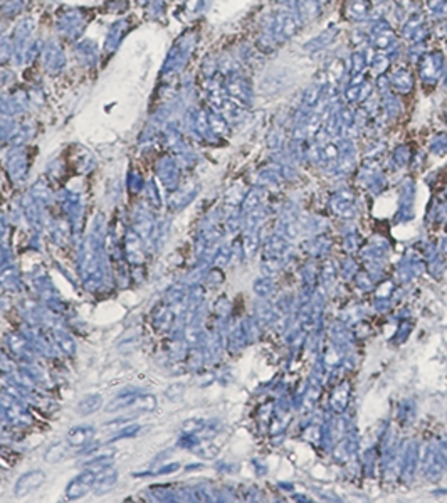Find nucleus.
<instances>
[{
  "label": "nucleus",
  "mask_w": 447,
  "mask_h": 503,
  "mask_svg": "<svg viewBox=\"0 0 447 503\" xmlns=\"http://www.w3.org/2000/svg\"><path fill=\"white\" fill-rule=\"evenodd\" d=\"M262 29L266 34H271L272 37H276L277 41H288V39L294 37L299 30V22L298 15L291 10H281L276 12L272 15H266L262 19Z\"/></svg>",
  "instance_id": "nucleus-1"
},
{
  "label": "nucleus",
  "mask_w": 447,
  "mask_h": 503,
  "mask_svg": "<svg viewBox=\"0 0 447 503\" xmlns=\"http://www.w3.org/2000/svg\"><path fill=\"white\" fill-rule=\"evenodd\" d=\"M193 46H195L193 34H184V36L177 41V44L172 47L170 54H168L167 61H165L163 74H172V72H175V71H180V69L187 64L190 54H192Z\"/></svg>",
  "instance_id": "nucleus-2"
},
{
  "label": "nucleus",
  "mask_w": 447,
  "mask_h": 503,
  "mask_svg": "<svg viewBox=\"0 0 447 503\" xmlns=\"http://www.w3.org/2000/svg\"><path fill=\"white\" fill-rule=\"evenodd\" d=\"M98 475H99V471L93 470V468H86L82 473L76 475L74 478L67 483L66 492H64L67 500H71V502L81 500V498H84L88 493L93 492L94 487H96Z\"/></svg>",
  "instance_id": "nucleus-3"
},
{
  "label": "nucleus",
  "mask_w": 447,
  "mask_h": 503,
  "mask_svg": "<svg viewBox=\"0 0 447 503\" xmlns=\"http://www.w3.org/2000/svg\"><path fill=\"white\" fill-rule=\"evenodd\" d=\"M444 54L441 51H434V53H427L422 54V58L419 61V71H420V77H422L424 83L432 84L437 81V77L444 69Z\"/></svg>",
  "instance_id": "nucleus-4"
},
{
  "label": "nucleus",
  "mask_w": 447,
  "mask_h": 503,
  "mask_svg": "<svg viewBox=\"0 0 447 503\" xmlns=\"http://www.w3.org/2000/svg\"><path fill=\"white\" fill-rule=\"evenodd\" d=\"M224 88L229 96L237 99L242 105H249L251 99H253V88H251L249 79L242 77L241 74L227 77V83H225Z\"/></svg>",
  "instance_id": "nucleus-5"
},
{
  "label": "nucleus",
  "mask_w": 447,
  "mask_h": 503,
  "mask_svg": "<svg viewBox=\"0 0 447 503\" xmlns=\"http://www.w3.org/2000/svg\"><path fill=\"white\" fill-rule=\"evenodd\" d=\"M46 481V475L39 470L27 471V473L20 475L19 480L15 481V497H27L30 493H34L36 490L42 487V483Z\"/></svg>",
  "instance_id": "nucleus-6"
},
{
  "label": "nucleus",
  "mask_w": 447,
  "mask_h": 503,
  "mask_svg": "<svg viewBox=\"0 0 447 503\" xmlns=\"http://www.w3.org/2000/svg\"><path fill=\"white\" fill-rule=\"evenodd\" d=\"M372 42L379 51L392 49L395 46V34L387 20H379L372 29Z\"/></svg>",
  "instance_id": "nucleus-7"
},
{
  "label": "nucleus",
  "mask_w": 447,
  "mask_h": 503,
  "mask_svg": "<svg viewBox=\"0 0 447 503\" xmlns=\"http://www.w3.org/2000/svg\"><path fill=\"white\" fill-rule=\"evenodd\" d=\"M338 36H340V27H336V25H331V27L324 29L323 32H319L318 36H315L313 39H310V41H308L306 44L303 46V49L310 51V53H316V51H321V49H324V47L331 46L333 42L336 41Z\"/></svg>",
  "instance_id": "nucleus-8"
},
{
  "label": "nucleus",
  "mask_w": 447,
  "mask_h": 503,
  "mask_svg": "<svg viewBox=\"0 0 447 503\" xmlns=\"http://www.w3.org/2000/svg\"><path fill=\"white\" fill-rule=\"evenodd\" d=\"M86 25L84 15H81V10H69L59 19V29L64 34L74 37L81 32L82 27Z\"/></svg>",
  "instance_id": "nucleus-9"
},
{
  "label": "nucleus",
  "mask_w": 447,
  "mask_h": 503,
  "mask_svg": "<svg viewBox=\"0 0 447 503\" xmlns=\"http://www.w3.org/2000/svg\"><path fill=\"white\" fill-rule=\"evenodd\" d=\"M64 64H66V56H64L59 44L53 42V44L47 46L44 51V66L47 71H49L51 74H53V72L56 74V72H59L61 69L64 68Z\"/></svg>",
  "instance_id": "nucleus-10"
},
{
  "label": "nucleus",
  "mask_w": 447,
  "mask_h": 503,
  "mask_svg": "<svg viewBox=\"0 0 447 503\" xmlns=\"http://www.w3.org/2000/svg\"><path fill=\"white\" fill-rule=\"evenodd\" d=\"M390 88H393L397 93H410V89L414 88V77H412L409 69H395L392 72V77H390Z\"/></svg>",
  "instance_id": "nucleus-11"
},
{
  "label": "nucleus",
  "mask_w": 447,
  "mask_h": 503,
  "mask_svg": "<svg viewBox=\"0 0 447 503\" xmlns=\"http://www.w3.org/2000/svg\"><path fill=\"white\" fill-rule=\"evenodd\" d=\"M372 10L373 5L370 0H350L348 5H346V15L351 20H357V22L367 20L372 15Z\"/></svg>",
  "instance_id": "nucleus-12"
},
{
  "label": "nucleus",
  "mask_w": 447,
  "mask_h": 503,
  "mask_svg": "<svg viewBox=\"0 0 447 503\" xmlns=\"http://www.w3.org/2000/svg\"><path fill=\"white\" fill-rule=\"evenodd\" d=\"M127 32H128V20L127 19H121V20H118V22L113 24L110 32H108V36H106L105 49L110 51V53L111 51H115L116 47H118L120 41L125 37V34Z\"/></svg>",
  "instance_id": "nucleus-13"
},
{
  "label": "nucleus",
  "mask_w": 447,
  "mask_h": 503,
  "mask_svg": "<svg viewBox=\"0 0 447 503\" xmlns=\"http://www.w3.org/2000/svg\"><path fill=\"white\" fill-rule=\"evenodd\" d=\"M94 436V429L89 426H81V428H74L69 431V434L66 437L67 444L72 446V448H79V446L88 444Z\"/></svg>",
  "instance_id": "nucleus-14"
},
{
  "label": "nucleus",
  "mask_w": 447,
  "mask_h": 503,
  "mask_svg": "<svg viewBox=\"0 0 447 503\" xmlns=\"http://www.w3.org/2000/svg\"><path fill=\"white\" fill-rule=\"evenodd\" d=\"M116 480H118V475H116L115 470L106 468L103 470L101 473L98 475V481H96V487H94V495H105V493L111 492L113 487L116 485Z\"/></svg>",
  "instance_id": "nucleus-15"
},
{
  "label": "nucleus",
  "mask_w": 447,
  "mask_h": 503,
  "mask_svg": "<svg viewBox=\"0 0 447 503\" xmlns=\"http://www.w3.org/2000/svg\"><path fill=\"white\" fill-rule=\"evenodd\" d=\"M321 14V5L318 0H301L296 12L299 22H310Z\"/></svg>",
  "instance_id": "nucleus-16"
},
{
  "label": "nucleus",
  "mask_w": 447,
  "mask_h": 503,
  "mask_svg": "<svg viewBox=\"0 0 447 503\" xmlns=\"http://www.w3.org/2000/svg\"><path fill=\"white\" fill-rule=\"evenodd\" d=\"M101 406H103V397L99 396V394H89V396L82 397L81 401L77 402L76 411L81 416H89L101 409Z\"/></svg>",
  "instance_id": "nucleus-17"
},
{
  "label": "nucleus",
  "mask_w": 447,
  "mask_h": 503,
  "mask_svg": "<svg viewBox=\"0 0 447 503\" xmlns=\"http://www.w3.org/2000/svg\"><path fill=\"white\" fill-rule=\"evenodd\" d=\"M345 96L346 101L355 103V101H362L365 98L372 96V84L368 81H363L362 84H350L345 89Z\"/></svg>",
  "instance_id": "nucleus-18"
},
{
  "label": "nucleus",
  "mask_w": 447,
  "mask_h": 503,
  "mask_svg": "<svg viewBox=\"0 0 447 503\" xmlns=\"http://www.w3.org/2000/svg\"><path fill=\"white\" fill-rule=\"evenodd\" d=\"M136 394H138V392H131V391L120 392L118 396L113 397L111 401L106 404V411H108V413H116V411L128 409V407L131 406L133 399L136 397Z\"/></svg>",
  "instance_id": "nucleus-19"
},
{
  "label": "nucleus",
  "mask_w": 447,
  "mask_h": 503,
  "mask_svg": "<svg viewBox=\"0 0 447 503\" xmlns=\"http://www.w3.org/2000/svg\"><path fill=\"white\" fill-rule=\"evenodd\" d=\"M345 71H346L345 63H343V59H340V58L331 59L326 64V69H324V72H326V76H328V81L331 84L340 83L343 74H345Z\"/></svg>",
  "instance_id": "nucleus-20"
},
{
  "label": "nucleus",
  "mask_w": 447,
  "mask_h": 503,
  "mask_svg": "<svg viewBox=\"0 0 447 503\" xmlns=\"http://www.w3.org/2000/svg\"><path fill=\"white\" fill-rule=\"evenodd\" d=\"M128 409L133 411H155L157 409V399L151 394H136V397L133 399L131 406Z\"/></svg>",
  "instance_id": "nucleus-21"
},
{
  "label": "nucleus",
  "mask_w": 447,
  "mask_h": 503,
  "mask_svg": "<svg viewBox=\"0 0 447 503\" xmlns=\"http://www.w3.org/2000/svg\"><path fill=\"white\" fill-rule=\"evenodd\" d=\"M321 98H323V86L319 83H316V81L311 86H308L305 89V93H303V103H305V106L308 108H315L319 103Z\"/></svg>",
  "instance_id": "nucleus-22"
},
{
  "label": "nucleus",
  "mask_w": 447,
  "mask_h": 503,
  "mask_svg": "<svg viewBox=\"0 0 447 503\" xmlns=\"http://www.w3.org/2000/svg\"><path fill=\"white\" fill-rule=\"evenodd\" d=\"M422 20H424V17H422V14H419V12H415V14H412L410 17H407L405 24H403V27H402L403 37L410 39L412 36H414L415 30L422 25Z\"/></svg>",
  "instance_id": "nucleus-23"
},
{
  "label": "nucleus",
  "mask_w": 447,
  "mask_h": 503,
  "mask_svg": "<svg viewBox=\"0 0 447 503\" xmlns=\"http://www.w3.org/2000/svg\"><path fill=\"white\" fill-rule=\"evenodd\" d=\"M367 68V56L363 51H355L351 53V76L363 74Z\"/></svg>",
  "instance_id": "nucleus-24"
},
{
  "label": "nucleus",
  "mask_w": 447,
  "mask_h": 503,
  "mask_svg": "<svg viewBox=\"0 0 447 503\" xmlns=\"http://www.w3.org/2000/svg\"><path fill=\"white\" fill-rule=\"evenodd\" d=\"M370 66H372L373 71H377V72H379V74H383L385 69H387V68L390 66V59H388V56H387V54H383V53H377V54H373Z\"/></svg>",
  "instance_id": "nucleus-25"
},
{
  "label": "nucleus",
  "mask_w": 447,
  "mask_h": 503,
  "mask_svg": "<svg viewBox=\"0 0 447 503\" xmlns=\"http://www.w3.org/2000/svg\"><path fill=\"white\" fill-rule=\"evenodd\" d=\"M277 44H279V41H277L276 37H272L271 34H266V32L257 39V47L262 53H271V51L276 49Z\"/></svg>",
  "instance_id": "nucleus-26"
},
{
  "label": "nucleus",
  "mask_w": 447,
  "mask_h": 503,
  "mask_svg": "<svg viewBox=\"0 0 447 503\" xmlns=\"http://www.w3.org/2000/svg\"><path fill=\"white\" fill-rule=\"evenodd\" d=\"M383 106H385V110H387L388 116H395L398 113V110H400V103H398L397 96H393L390 91L387 94H383Z\"/></svg>",
  "instance_id": "nucleus-27"
},
{
  "label": "nucleus",
  "mask_w": 447,
  "mask_h": 503,
  "mask_svg": "<svg viewBox=\"0 0 447 503\" xmlns=\"http://www.w3.org/2000/svg\"><path fill=\"white\" fill-rule=\"evenodd\" d=\"M64 453H66V446L63 444H54L46 451V461L49 463H58L63 459Z\"/></svg>",
  "instance_id": "nucleus-28"
},
{
  "label": "nucleus",
  "mask_w": 447,
  "mask_h": 503,
  "mask_svg": "<svg viewBox=\"0 0 447 503\" xmlns=\"http://www.w3.org/2000/svg\"><path fill=\"white\" fill-rule=\"evenodd\" d=\"M427 8L434 15H441L447 10V0H427Z\"/></svg>",
  "instance_id": "nucleus-29"
},
{
  "label": "nucleus",
  "mask_w": 447,
  "mask_h": 503,
  "mask_svg": "<svg viewBox=\"0 0 447 503\" xmlns=\"http://www.w3.org/2000/svg\"><path fill=\"white\" fill-rule=\"evenodd\" d=\"M377 88H379L382 96H383V94H387L388 91L392 89V88H390V79L385 74H380L379 77H377Z\"/></svg>",
  "instance_id": "nucleus-30"
},
{
  "label": "nucleus",
  "mask_w": 447,
  "mask_h": 503,
  "mask_svg": "<svg viewBox=\"0 0 447 503\" xmlns=\"http://www.w3.org/2000/svg\"><path fill=\"white\" fill-rule=\"evenodd\" d=\"M338 120H340L343 125H351L353 123V111H351L350 108H341V110L338 111Z\"/></svg>",
  "instance_id": "nucleus-31"
},
{
  "label": "nucleus",
  "mask_w": 447,
  "mask_h": 503,
  "mask_svg": "<svg viewBox=\"0 0 447 503\" xmlns=\"http://www.w3.org/2000/svg\"><path fill=\"white\" fill-rule=\"evenodd\" d=\"M276 2L281 3V5H284L286 10H291V12H294V14H296L298 8H299V2H301V0H276Z\"/></svg>",
  "instance_id": "nucleus-32"
},
{
  "label": "nucleus",
  "mask_w": 447,
  "mask_h": 503,
  "mask_svg": "<svg viewBox=\"0 0 447 503\" xmlns=\"http://www.w3.org/2000/svg\"><path fill=\"white\" fill-rule=\"evenodd\" d=\"M444 88L447 89V71H446V74H444Z\"/></svg>",
  "instance_id": "nucleus-33"
}]
</instances>
